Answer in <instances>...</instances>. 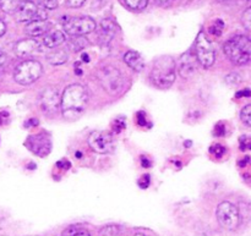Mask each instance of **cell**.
<instances>
[{"mask_svg":"<svg viewBox=\"0 0 251 236\" xmlns=\"http://www.w3.org/2000/svg\"><path fill=\"white\" fill-rule=\"evenodd\" d=\"M87 141L91 148L100 154H108L114 149V139L109 132L93 131Z\"/></svg>","mask_w":251,"mask_h":236,"instance_id":"obj_9","label":"cell"},{"mask_svg":"<svg viewBox=\"0 0 251 236\" xmlns=\"http://www.w3.org/2000/svg\"><path fill=\"white\" fill-rule=\"evenodd\" d=\"M151 80L157 87H169L176 81V63L171 56L157 59L151 71Z\"/></svg>","mask_w":251,"mask_h":236,"instance_id":"obj_3","label":"cell"},{"mask_svg":"<svg viewBox=\"0 0 251 236\" xmlns=\"http://www.w3.org/2000/svg\"><path fill=\"white\" fill-rule=\"evenodd\" d=\"M5 63H6V55H5L2 51H0V68H1Z\"/></svg>","mask_w":251,"mask_h":236,"instance_id":"obj_38","label":"cell"},{"mask_svg":"<svg viewBox=\"0 0 251 236\" xmlns=\"http://www.w3.org/2000/svg\"><path fill=\"white\" fill-rule=\"evenodd\" d=\"M124 61L127 64V66H130L135 71H141L145 66L142 56L135 50H129L127 53H125Z\"/></svg>","mask_w":251,"mask_h":236,"instance_id":"obj_18","label":"cell"},{"mask_svg":"<svg viewBox=\"0 0 251 236\" xmlns=\"http://www.w3.org/2000/svg\"><path fill=\"white\" fill-rule=\"evenodd\" d=\"M20 1H31V0H20Z\"/></svg>","mask_w":251,"mask_h":236,"instance_id":"obj_43","label":"cell"},{"mask_svg":"<svg viewBox=\"0 0 251 236\" xmlns=\"http://www.w3.org/2000/svg\"><path fill=\"white\" fill-rule=\"evenodd\" d=\"M65 42V36L61 31H53L49 32L44 36L43 46L48 49H54L56 47L61 46Z\"/></svg>","mask_w":251,"mask_h":236,"instance_id":"obj_17","label":"cell"},{"mask_svg":"<svg viewBox=\"0 0 251 236\" xmlns=\"http://www.w3.org/2000/svg\"><path fill=\"white\" fill-rule=\"evenodd\" d=\"M210 152H211V153H212V154H215L216 157H222L223 154L226 153V148L222 146V144L216 143V144H213L212 147H211Z\"/></svg>","mask_w":251,"mask_h":236,"instance_id":"obj_29","label":"cell"},{"mask_svg":"<svg viewBox=\"0 0 251 236\" xmlns=\"http://www.w3.org/2000/svg\"><path fill=\"white\" fill-rule=\"evenodd\" d=\"M134 236H150V235H147V234H142V233H139V234H135Z\"/></svg>","mask_w":251,"mask_h":236,"instance_id":"obj_42","label":"cell"},{"mask_svg":"<svg viewBox=\"0 0 251 236\" xmlns=\"http://www.w3.org/2000/svg\"><path fill=\"white\" fill-rule=\"evenodd\" d=\"M240 97H251V91L250 90H243L237 93V98Z\"/></svg>","mask_w":251,"mask_h":236,"instance_id":"obj_35","label":"cell"},{"mask_svg":"<svg viewBox=\"0 0 251 236\" xmlns=\"http://www.w3.org/2000/svg\"><path fill=\"white\" fill-rule=\"evenodd\" d=\"M195 56L196 60L203 66L208 69L215 64L216 60V51L211 42L208 41L207 37L200 32L195 42Z\"/></svg>","mask_w":251,"mask_h":236,"instance_id":"obj_7","label":"cell"},{"mask_svg":"<svg viewBox=\"0 0 251 236\" xmlns=\"http://www.w3.org/2000/svg\"><path fill=\"white\" fill-rule=\"evenodd\" d=\"M47 60L51 65H61V64L66 63L68 61V53L63 49H59V50L51 51L48 56H47Z\"/></svg>","mask_w":251,"mask_h":236,"instance_id":"obj_19","label":"cell"},{"mask_svg":"<svg viewBox=\"0 0 251 236\" xmlns=\"http://www.w3.org/2000/svg\"><path fill=\"white\" fill-rule=\"evenodd\" d=\"M137 124H139L140 126H145V125H146V117H145L144 113H139V114H137Z\"/></svg>","mask_w":251,"mask_h":236,"instance_id":"obj_33","label":"cell"},{"mask_svg":"<svg viewBox=\"0 0 251 236\" xmlns=\"http://www.w3.org/2000/svg\"><path fill=\"white\" fill-rule=\"evenodd\" d=\"M38 6L32 1H21L19 9L15 12V17L19 22H31L36 19Z\"/></svg>","mask_w":251,"mask_h":236,"instance_id":"obj_12","label":"cell"},{"mask_svg":"<svg viewBox=\"0 0 251 236\" xmlns=\"http://www.w3.org/2000/svg\"><path fill=\"white\" fill-rule=\"evenodd\" d=\"M240 118H242V121L244 122L247 126L251 127V104L245 105L242 109V113H240Z\"/></svg>","mask_w":251,"mask_h":236,"instance_id":"obj_26","label":"cell"},{"mask_svg":"<svg viewBox=\"0 0 251 236\" xmlns=\"http://www.w3.org/2000/svg\"><path fill=\"white\" fill-rule=\"evenodd\" d=\"M26 147L36 156L46 157L51 151V139L47 132L42 131L29 136L26 141Z\"/></svg>","mask_w":251,"mask_h":236,"instance_id":"obj_10","label":"cell"},{"mask_svg":"<svg viewBox=\"0 0 251 236\" xmlns=\"http://www.w3.org/2000/svg\"><path fill=\"white\" fill-rule=\"evenodd\" d=\"M38 4L46 10H54L58 7V0H38Z\"/></svg>","mask_w":251,"mask_h":236,"instance_id":"obj_28","label":"cell"},{"mask_svg":"<svg viewBox=\"0 0 251 236\" xmlns=\"http://www.w3.org/2000/svg\"><path fill=\"white\" fill-rule=\"evenodd\" d=\"M115 36V24L112 20L107 19L103 20L100 24V31H98V37L102 44H109V42L114 38Z\"/></svg>","mask_w":251,"mask_h":236,"instance_id":"obj_15","label":"cell"},{"mask_svg":"<svg viewBox=\"0 0 251 236\" xmlns=\"http://www.w3.org/2000/svg\"><path fill=\"white\" fill-rule=\"evenodd\" d=\"M215 134L216 136H223L225 135V125L218 124L215 129Z\"/></svg>","mask_w":251,"mask_h":236,"instance_id":"obj_34","label":"cell"},{"mask_svg":"<svg viewBox=\"0 0 251 236\" xmlns=\"http://www.w3.org/2000/svg\"><path fill=\"white\" fill-rule=\"evenodd\" d=\"M82 59H83V60L86 61V63H88V61H90V58H88L87 54H83V55H82Z\"/></svg>","mask_w":251,"mask_h":236,"instance_id":"obj_40","label":"cell"},{"mask_svg":"<svg viewBox=\"0 0 251 236\" xmlns=\"http://www.w3.org/2000/svg\"><path fill=\"white\" fill-rule=\"evenodd\" d=\"M217 220L221 227L227 230H235L240 224V212L235 205L223 201L217 207Z\"/></svg>","mask_w":251,"mask_h":236,"instance_id":"obj_6","label":"cell"},{"mask_svg":"<svg viewBox=\"0 0 251 236\" xmlns=\"http://www.w3.org/2000/svg\"><path fill=\"white\" fill-rule=\"evenodd\" d=\"M6 32V24H4V21L0 20V37L4 36V33Z\"/></svg>","mask_w":251,"mask_h":236,"instance_id":"obj_37","label":"cell"},{"mask_svg":"<svg viewBox=\"0 0 251 236\" xmlns=\"http://www.w3.org/2000/svg\"><path fill=\"white\" fill-rule=\"evenodd\" d=\"M86 0H66V5L69 7H80Z\"/></svg>","mask_w":251,"mask_h":236,"instance_id":"obj_31","label":"cell"},{"mask_svg":"<svg viewBox=\"0 0 251 236\" xmlns=\"http://www.w3.org/2000/svg\"><path fill=\"white\" fill-rule=\"evenodd\" d=\"M242 22L243 26H244L248 31H251V7H248V9L243 12Z\"/></svg>","mask_w":251,"mask_h":236,"instance_id":"obj_27","label":"cell"},{"mask_svg":"<svg viewBox=\"0 0 251 236\" xmlns=\"http://www.w3.org/2000/svg\"><path fill=\"white\" fill-rule=\"evenodd\" d=\"M226 81H227L229 85H234V83L240 82V77H239V75H238V73H230V75L227 76Z\"/></svg>","mask_w":251,"mask_h":236,"instance_id":"obj_30","label":"cell"},{"mask_svg":"<svg viewBox=\"0 0 251 236\" xmlns=\"http://www.w3.org/2000/svg\"><path fill=\"white\" fill-rule=\"evenodd\" d=\"M86 44H87V41H86L85 38H82L81 36H78V37H75L74 39H71L70 48L73 49L74 51H78L81 50V49L85 48Z\"/></svg>","mask_w":251,"mask_h":236,"instance_id":"obj_24","label":"cell"},{"mask_svg":"<svg viewBox=\"0 0 251 236\" xmlns=\"http://www.w3.org/2000/svg\"><path fill=\"white\" fill-rule=\"evenodd\" d=\"M156 1L159 2V4H166V2L172 1V0H156Z\"/></svg>","mask_w":251,"mask_h":236,"instance_id":"obj_41","label":"cell"},{"mask_svg":"<svg viewBox=\"0 0 251 236\" xmlns=\"http://www.w3.org/2000/svg\"><path fill=\"white\" fill-rule=\"evenodd\" d=\"M20 0H0V9L6 14H15L19 9Z\"/></svg>","mask_w":251,"mask_h":236,"instance_id":"obj_20","label":"cell"},{"mask_svg":"<svg viewBox=\"0 0 251 236\" xmlns=\"http://www.w3.org/2000/svg\"><path fill=\"white\" fill-rule=\"evenodd\" d=\"M226 55L235 65H247L251 63V38L247 36H234L223 46Z\"/></svg>","mask_w":251,"mask_h":236,"instance_id":"obj_2","label":"cell"},{"mask_svg":"<svg viewBox=\"0 0 251 236\" xmlns=\"http://www.w3.org/2000/svg\"><path fill=\"white\" fill-rule=\"evenodd\" d=\"M125 127V121H123V119H118L115 120V124H114V130L117 132L122 131V129Z\"/></svg>","mask_w":251,"mask_h":236,"instance_id":"obj_32","label":"cell"},{"mask_svg":"<svg viewBox=\"0 0 251 236\" xmlns=\"http://www.w3.org/2000/svg\"><path fill=\"white\" fill-rule=\"evenodd\" d=\"M61 236H91V234L85 228L71 225V227H68L61 233Z\"/></svg>","mask_w":251,"mask_h":236,"instance_id":"obj_21","label":"cell"},{"mask_svg":"<svg viewBox=\"0 0 251 236\" xmlns=\"http://www.w3.org/2000/svg\"><path fill=\"white\" fill-rule=\"evenodd\" d=\"M100 236H120V228L118 225H105L100 229Z\"/></svg>","mask_w":251,"mask_h":236,"instance_id":"obj_22","label":"cell"},{"mask_svg":"<svg viewBox=\"0 0 251 236\" xmlns=\"http://www.w3.org/2000/svg\"><path fill=\"white\" fill-rule=\"evenodd\" d=\"M196 56H194L191 54V51L183 54L179 59L178 64V70L180 73L181 77H189V76L193 75L196 70Z\"/></svg>","mask_w":251,"mask_h":236,"instance_id":"obj_14","label":"cell"},{"mask_svg":"<svg viewBox=\"0 0 251 236\" xmlns=\"http://www.w3.org/2000/svg\"><path fill=\"white\" fill-rule=\"evenodd\" d=\"M50 28V24L47 20L43 21H31L26 27V33L31 37L44 36Z\"/></svg>","mask_w":251,"mask_h":236,"instance_id":"obj_16","label":"cell"},{"mask_svg":"<svg viewBox=\"0 0 251 236\" xmlns=\"http://www.w3.org/2000/svg\"><path fill=\"white\" fill-rule=\"evenodd\" d=\"M39 43L33 38H27L22 39V41L17 42V44L15 46V53L20 58H27V56H31L38 50Z\"/></svg>","mask_w":251,"mask_h":236,"instance_id":"obj_13","label":"cell"},{"mask_svg":"<svg viewBox=\"0 0 251 236\" xmlns=\"http://www.w3.org/2000/svg\"><path fill=\"white\" fill-rule=\"evenodd\" d=\"M97 75L102 87L110 94H118L124 88V77H123L122 72L114 66H103L98 70Z\"/></svg>","mask_w":251,"mask_h":236,"instance_id":"obj_4","label":"cell"},{"mask_svg":"<svg viewBox=\"0 0 251 236\" xmlns=\"http://www.w3.org/2000/svg\"><path fill=\"white\" fill-rule=\"evenodd\" d=\"M124 1L130 9L136 10V11L144 10L147 6V4H149V0H124Z\"/></svg>","mask_w":251,"mask_h":236,"instance_id":"obj_23","label":"cell"},{"mask_svg":"<svg viewBox=\"0 0 251 236\" xmlns=\"http://www.w3.org/2000/svg\"><path fill=\"white\" fill-rule=\"evenodd\" d=\"M42 72H43V68L41 63L37 60H26L15 69L14 78L20 85L27 86L38 80L42 76Z\"/></svg>","mask_w":251,"mask_h":236,"instance_id":"obj_5","label":"cell"},{"mask_svg":"<svg viewBox=\"0 0 251 236\" xmlns=\"http://www.w3.org/2000/svg\"><path fill=\"white\" fill-rule=\"evenodd\" d=\"M103 4H104V0H93L92 7L93 9H98V7L102 6Z\"/></svg>","mask_w":251,"mask_h":236,"instance_id":"obj_36","label":"cell"},{"mask_svg":"<svg viewBox=\"0 0 251 236\" xmlns=\"http://www.w3.org/2000/svg\"><path fill=\"white\" fill-rule=\"evenodd\" d=\"M141 161H142V166H146V168H147V166H150V162L147 161L146 158H144V157H142Z\"/></svg>","mask_w":251,"mask_h":236,"instance_id":"obj_39","label":"cell"},{"mask_svg":"<svg viewBox=\"0 0 251 236\" xmlns=\"http://www.w3.org/2000/svg\"><path fill=\"white\" fill-rule=\"evenodd\" d=\"M61 97L59 95L58 90L53 87H47L42 91L41 95H39V103H41V108L43 112L53 114L56 110L60 108Z\"/></svg>","mask_w":251,"mask_h":236,"instance_id":"obj_11","label":"cell"},{"mask_svg":"<svg viewBox=\"0 0 251 236\" xmlns=\"http://www.w3.org/2000/svg\"><path fill=\"white\" fill-rule=\"evenodd\" d=\"M88 102L87 90L82 85H70L65 88L61 95L60 108L64 118L68 120H76L83 114Z\"/></svg>","mask_w":251,"mask_h":236,"instance_id":"obj_1","label":"cell"},{"mask_svg":"<svg viewBox=\"0 0 251 236\" xmlns=\"http://www.w3.org/2000/svg\"><path fill=\"white\" fill-rule=\"evenodd\" d=\"M223 28H225V22L222 20H216L212 24V26L210 27V32L216 37H220L222 34Z\"/></svg>","mask_w":251,"mask_h":236,"instance_id":"obj_25","label":"cell"},{"mask_svg":"<svg viewBox=\"0 0 251 236\" xmlns=\"http://www.w3.org/2000/svg\"><path fill=\"white\" fill-rule=\"evenodd\" d=\"M64 31L68 34L74 37L83 36V34L91 33L96 29V22L93 19L88 16H77L69 17L64 21Z\"/></svg>","mask_w":251,"mask_h":236,"instance_id":"obj_8","label":"cell"}]
</instances>
